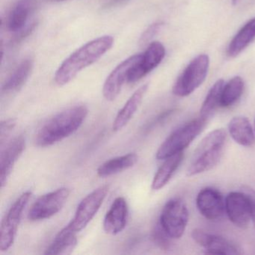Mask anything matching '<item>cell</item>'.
Here are the masks:
<instances>
[{"mask_svg":"<svg viewBox=\"0 0 255 255\" xmlns=\"http://www.w3.org/2000/svg\"><path fill=\"white\" fill-rule=\"evenodd\" d=\"M114 38L104 35L86 43L67 58L55 74V81L65 86L74 80L77 74L96 62L113 47Z\"/></svg>","mask_w":255,"mask_h":255,"instance_id":"1","label":"cell"},{"mask_svg":"<svg viewBox=\"0 0 255 255\" xmlns=\"http://www.w3.org/2000/svg\"><path fill=\"white\" fill-rule=\"evenodd\" d=\"M87 107H71L55 116L43 125L37 133L35 142L39 147L53 145L77 130L87 116Z\"/></svg>","mask_w":255,"mask_h":255,"instance_id":"2","label":"cell"},{"mask_svg":"<svg viewBox=\"0 0 255 255\" xmlns=\"http://www.w3.org/2000/svg\"><path fill=\"white\" fill-rule=\"evenodd\" d=\"M226 137V132L222 128L206 135L194 152L186 175H198L216 166L222 157Z\"/></svg>","mask_w":255,"mask_h":255,"instance_id":"3","label":"cell"},{"mask_svg":"<svg viewBox=\"0 0 255 255\" xmlns=\"http://www.w3.org/2000/svg\"><path fill=\"white\" fill-rule=\"evenodd\" d=\"M208 121L198 117L174 130L156 152V159L163 160L183 150L197 138L205 128Z\"/></svg>","mask_w":255,"mask_h":255,"instance_id":"4","label":"cell"},{"mask_svg":"<svg viewBox=\"0 0 255 255\" xmlns=\"http://www.w3.org/2000/svg\"><path fill=\"white\" fill-rule=\"evenodd\" d=\"M210 68V58L201 54L185 68L173 86L172 92L178 97H186L195 92L205 80Z\"/></svg>","mask_w":255,"mask_h":255,"instance_id":"5","label":"cell"},{"mask_svg":"<svg viewBox=\"0 0 255 255\" xmlns=\"http://www.w3.org/2000/svg\"><path fill=\"white\" fill-rule=\"evenodd\" d=\"M189 221L186 204L180 198H173L164 206L159 223L171 238L180 239L184 234Z\"/></svg>","mask_w":255,"mask_h":255,"instance_id":"6","label":"cell"},{"mask_svg":"<svg viewBox=\"0 0 255 255\" xmlns=\"http://www.w3.org/2000/svg\"><path fill=\"white\" fill-rule=\"evenodd\" d=\"M108 192L109 186L105 185L100 186L85 197L79 204L74 218L67 225V228L76 234L84 229L101 208Z\"/></svg>","mask_w":255,"mask_h":255,"instance_id":"7","label":"cell"},{"mask_svg":"<svg viewBox=\"0 0 255 255\" xmlns=\"http://www.w3.org/2000/svg\"><path fill=\"white\" fill-rule=\"evenodd\" d=\"M31 196L32 192L29 191L22 194L10 207L2 220L0 229V250L2 252L8 250L14 243L23 211Z\"/></svg>","mask_w":255,"mask_h":255,"instance_id":"8","label":"cell"},{"mask_svg":"<svg viewBox=\"0 0 255 255\" xmlns=\"http://www.w3.org/2000/svg\"><path fill=\"white\" fill-rule=\"evenodd\" d=\"M69 195L70 190L65 187L42 195L32 204L28 219L35 222L51 218L62 210Z\"/></svg>","mask_w":255,"mask_h":255,"instance_id":"9","label":"cell"},{"mask_svg":"<svg viewBox=\"0 0 255 255\" xmlns=\"http://www.w3.org/2000/svg\"><path fill=\"white\" fill-rule=\"evenodd\" d=\"M225 213L235 226L246 228L252 220V204L245 191L231 192L225 198Z\"/></svg>","mask_w":255,"mask_h":255,"instance_id":"10","label":"cell"},{"mask_svg":"<svg viewBox=\"0 0 255 255\" xmlns=\"http://www.w3.org/2000/svg\"><path fill=\"white\" fill-rule=\"evenodd\" d=\"M165 56V49L162 44L159 41L151 43L147 50L141 53L139 61L131 69L128 83H134L145 77L162 62Z\"/></svg>","mask_w":255,"mask_h":255,"instance_id":"11","label":"cell"},{"mask_svg":"<svg viewBox=\"0 0 255 255\" xmlns=\"http://www.w3.org/2000/svg\"><path fill=\"white\" fill-rule=\"evenodd\" d=\"M141 53L134 55L119 64L108 76L104 88L103 95L106 100L113 101L117 98L122 90V86L125 82H128V77L131 69L139 61Z\"/></svg>","mask_w":255,"mask_h":255,"instance_id":"12","label":"cell"},{"mask_svg":"<svg viewBox=\"0 0 255 255\" xmlns=\"http://www.w3.org/2000/svg\"><path fill=\"white\" fill-rule=\"evenodd\" d=\"M192 237L197 244L205 249L210 255H241L240 248L225 237L204 232L200 229L192 231Z\"/></svg>","mask_w":255,"mask_h":255,"instance_id":"13","label":"cell"},{"mask_svg":"<svg viewBox=\"0 0 255 255\" xmlns=\"http://www.w3.org/2000/svg\"><path fill=\"white\" fill-rule=\"evenodd\" d=\"M199 213L208 220L222 219L225 213V199L222 194L213 188H204L200 191L196 198Z\"/></svg>","mask_w":255,"mask_h":255,"instance_id":"14","label":"cell"},{"mask_svg":"<svg viewBox=\"0 0 255 255\" xmlns=\"http://www.w3.org/2000/svg\"><path fill=\"white\" fill-rule=\"evenodd\" d=\"M129 210L128 202L123 197L116 198L104 220V230L107 234L116 235L122 232L128 223Z\"/></svg>","mask_w":255,"mask_h":255,"instance_id":"15","label":"cell"},{"mask_svg":"<svg viewBox=\"0 0 255 255\" xmlns=\"http://www.w3.org/2000/svg\"><path fill=\"white\" fill-rule=\"evenodd\" d=\"M26 146V140L23 135L14 138L10 141L1 153L0 158V182L1 187L6 185L8 177L12 171L14 164L23 153Z\"/></svg>","mask_w":255,"mask_h":255,"instance_id":"16","label":"cell"},{"mask_svg":"<svg viewBox=\"0 0 255 255\" xmlns=\"http://www.w3.org/2000/svg\"><path fill=\"white\" fill-rule=\"evenodd\" d=\"M148 89V84H144L138 88L132 96L129 98L126 104H125L122 110L119 112L113 125V129L115 132L123 129L128 122L133 117L134 114L136 113L144 95Z\"/></svg>","mask_w":255,"mask_h":255,"instance_id":"17","label":"cell"},{"mask_svg":"<svg viewBox=\"0 0 255 255\" xmlns=\"http://www.w3.org/2000/svg\"><path fill=\"white\" fill-rule=\"evenodd\" d=\"M228 131L231 138L240 145L250 147L255 141V132L247 118L237 116L230 121Z\"/></svg>","mask_w":255,"mask_h":255,"instance_id":"18","label":"cell"},{"mask_svg":"<svg viewBox=\"0 0 255 255\" xmlns=\"http://www.w3.org/2000/svg\"><path fill=\"white\" fill-rule=\"evenodd\" d=\"M255 39V17L249 20L241 28L234 37L229 45L227 53L230 57H236L242 53Z\"/></svg>","mask_w":255,"mask_h":255,"instance_id":"19","label":"cell"},{"mask_svg":"<svg viewBox=\"0 0 255 255\" xmlns=\"http://www.w3.org/2000/svg\"><path fill=\"white\" fill-rule=\"evenodd\" d=\"M183 159V152L176 153L170 157L165 159L162 165L156 171L153 182H152V189L159 190L162 189L171 180L175 171L181 164Z\"/></svg>","mask_w":255,"mask_h":255,"instance_id":"20","label":"cell"},{"mask_svg":"<svg viewBox=\"0 0 255 255\" xmlns=\"http://www.w3.org/2000/svg\"><path fill=\"white\" fill-rule=\"evenodd\" d=\"M33 68V61L26 59L17 66L2 86V92L13 93L18 92L28 80Z\"/></svg>","mask_w":255,"mask_h":255,"instance_id":"21","label":"cell"},{"mask_svg":"<svg viewBox=\"0 0 255 255\" xmlns=\"http://www.w3.org/2000/svg\"><path fill=\"white\" fill-rule=\"evenodd\" d=\"M138 156L133 153L113 158L104 162L98 168V175L101 177H107L122 172L134 166L138 162Z\"/></svg>","mask_w":255,"mask_h":255,"instance_id":"22","label":"cell"},{"mask_svg":"<svg viewBox=\"0 0 255 255\" xmlns=\"http://www.w3.org/2000/svg\"><path fill=\"white\" fill-rule=\"evenodd\" d=\"M77 245L76 233L65 227L55 237L53 243L46 250L45 255H69Z\"/></svg>","mask_w":255,"mask_h":255,"instance_id":"23","label":"cell"},{"mask_svg":"<svg viewBox=\"0 0 255 255\" xmlns=\"http://www.w3.org/2000/svg\"><path fill=\"white\" fill-rule=\"evenodd\" d=\"M35 0H19L10 13L8 28L12 32H20L26 26L29 14L35 6Z\"/></svg>","mask_w":255,"mask_h":255,"instance_id":"24","label":"cell"},{"mask_svg":"<svg viewBox=\"0 0 255 255\" xmlns=\"http://www.w3.org/2000/svg\"><path fill=\"white\" fill-rule=\"evenodd\" d=\"M224 86V80H219L212 86L200 110V117L208 121L218 107H220L221 96Z\"/></svg>","mask_w":255,"mask_h":255,"instance_id":"25","label":"cell"},{"mask_svg":"<svg viewBox=\"0 0 255 255\" xmlns=\"http://www.w3.org/2000/svg\"><path fill=\"white\" fill-rule=\"evenodd\" d=\"M244 81L240 77H234L224 86L221 96L220 107L227 108L234 105L242 96Z\"/></svg>","mask_w":255,"mask_h":255,"instance_id":"26","label":"cell"},{"mask_svg":"<svg viewBox=\"0 0 255 255\" xmlns=\"http://www.w3.org/2000/svg\"><path fill=\"white\" fill-rule=\"evenodd\" d=\"M153 239L154 243L163 250H168L171 247V240L172 238L164 231L159 222L153 229Z\"/></svg>","mask_w":255,"mask_h":255,"instance_id":"27","label":"cell"},{"mask_svg":"<svg viewBox=\"0 0 255 255\" xmlns=\"http://www.w3.org/2000/svg\"><path fill=\"white\" fill-rule=\"evenodd\" d=\"M162 26V23H160V22H157V23H154L150 25L141 35V38H140V43L145 44V43L148 42L159 32Z\"/></svg>","mask_w":255,"mask_h":255,"instance_id":"28","label":"cell"},{"mask_svg":"<svg viewBox=\"0 0 255 255\" xmlns=\"http://www.w3.org/2000/svg\"><path fill=\"white\" fill-rule=\"evenodd\" d=\"M16 125V121L13 119H7L1 123L0 128V137H1V142L3 143L4 139L8 136L10 132L13 130Z\"/></svg>","mask_w":255,"mask_h":255,"instance_id":"29","label":"cell"},{"mask_svg":"<svg viewBox=\"0 0 255 255\" xmlns=\"http://www.w3.org/2000/svg\"><path fill=\"white\" fill-rule=\"evenodd\" d=\"M243 191L246 192L250 197L251 201L252 204V221L255 227V191L250 188L246 187L243 189Z\"/></svg>","mask_w":255,"mask_h":255,"instance_id":"30","label":"cell"},{"mask_svg":"<svg viewBox=\"0 0 255 255\" xmlns=\"http://www.w3.org/2000/svg\"><path fill=\"white\" fill-rule=\"evenodd\" d=\"M127 1H129V0H108L104 4V7L106 8H113V7L119 6L122 4L125 3Z\"/></svg>","mask_w":255,"mask_h":255,"instance_id":"31","label":"cell"},{"mask_svg":"<svg viewBox=\"0 0 255 255\" xmlns=\"http://www.w3.org/2000/svg\"><path fill=\"white\" fill-rule=\"evenodd\" d=\"M242 1H243V0H232L231 2H232V5L236 6V5H239Z\"/></svg>","mask_w":255,"mask_h":255,"instance_id":"32","label":"cell"},{"mask_svg":"<svg viewBox=\"0 0 255 255\" xmlns=\"http://www.w3.org/2000/svg\"><path fill=\"white\" fill-rule=\"evenodd\" d=\"M51 2H63V1H66V0H50Z\"/></svg>","mask_w":255,"mask_h":255,"instance_id":"33","label":"cell"},{"mask_svg":"<svg viewBox=\"0 0 255 255\" xmlns=\"http://www.w3.org/2000/svg\"></svg>","mask_w":255,"mask_h":255,"instance_id":"34","label":"cell"}]
</instances>
